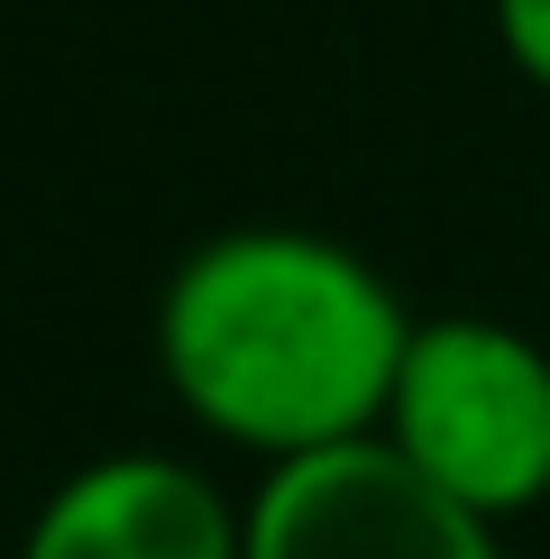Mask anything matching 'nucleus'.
I'll use <instances>...</instances> for the list:
<instances>
[{"mask_svg": "<svg viewBox=\"0 0 550 559\" xmlns=\"http://www.w3.org/2000/svg\"><path fill=\"white\" fill-rule=\"evenodd\" d=\"M412 312L331 229L248 221L193 239L156 294V377L220 450L266 468L385 431Z\"/></svg>", "mask_w": 550, "mask_h": 559, "instance_id": "obj_1", "label": "nucleus"}, {"mask_svg": "<svg viewBox=\"0 0 550 559\" xmlns=\"http://www.w3.org/2000/svg\"><path fill=\"white\" fill-rule=\"evenodd\" d=\"M441 496L495 532L550 504V348L495 312L412 321L385 431Z\"/></svg>", "mask_w": 550, "mask_h": 559, "instance_id": "obj_2", "label": "nucleus"}, {"mask_svg": "<svg viewBox=\"0 0 550 559\" xmlns=\"http://www.w3.org/2000/svg\"><path fill=\"white\" fill-rule=\"evenodd\" d=\"M248 559H504V542L487 514L441 496L395 440H349L258 477Z\"/></svg>", "mask_w": 550, "mask_h": 559, "instance_id": "obj_3", "label": "nucleus"}, {"mask_svg": "<svg viewBox=\"0 0 550 559\" xmlns=\"http://www.w3.org/2000/svg\"><path fill=\"white\" fill-rule=\"evenodd\" d=\"M19 559H248V504L175 450H110L37 504Z\"/></svg>", "mask_w": 550, "mask_h": 559, "instance_id": "obj_4", "label": "nucleus"}, {"mask_svg": "<svg viewBox=\"0 0 550 559\" xmlns=\"http://www.w3.org/2000/svg\"><path fill=\"white\" fill-rule=\"evenodd\" d=\"M495 19V46L533 92H550V0H487Z\"/></svg>", "mask_w": 550, "mask_h": 559, "instance_id": "obj_5", "label": "nucleus"}]
</instances>
